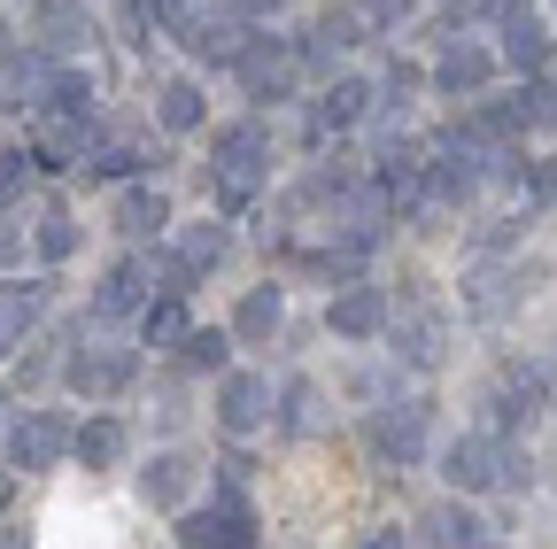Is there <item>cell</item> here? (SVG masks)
I'll return each mask as SVG.
<instances>
[{"label":"cell","instance_id":"31","mask_svg":"<svg viewBox=\"0 0 557 549\" xmlns=\"http://www.w3.org/2000/svg\"><path fill=\"white\" fill-rule=\"evenodd\" d=\"M527 194H534V201H557V155L527 163Z\"/></svg>","mask_w":557,"mask_h":549},{"label":"cell","instance_id":"26","mask_svg":"<svg viewBox=\"0 0 557 549\" xmlns=\"http://www.w3.org/2000/svg\"><path fill=\"white\" fill-rule=\"evenodd\" d=\"M32 240H39V255H47V263H70V255H78V217H70V210H47Z\"/></svg>","mask_w":557,"mask_h":549},{"label":"cell","instance_id":"14","mask_svg":"<svg viewBox=\"0 0 557 549\" xmlns=\"http://www.w3.org/2000/svg\"><path fill=\"white\" fill-rule=\"evenodd\" d=\"M487 71H496V54H487V47L449 39V47H442V62H434V86H442V93H480V86H487Z\"/></svg>","mask_w":557,"mask_h":549},{"label":"cell","instance_id":"34","mask_svg":"<svg viewBox=\"0 0 557 549\" xmlns=\"http://www.w3.org/2000/svg\"><path fill=\"white\" fill-rule=\"evenodd\" d=\"M24 255V233H16V217H0V263H16Z\"/></svg>","mask_w":557,"mask_h":549},{"label":"cell","instance_id":"11","mask_svg":"<svg viewBox=\"0 0 557 549\" xmlns=\"http://www.w3.org/2000/svg\"><path fill=\"white\" fill-rule=\"evenodd\" d=\"M527 302V287H519V271H496V263H480L472 279H465V310L480 317V325H504L511 310Z\"/></svg>","mask_w":557,"mask_h":549},{"label":"cell","instance_id":"30","mask_svg":"<svg viewBox=\"0 0 557 549\" xmlns=\"http://www.w3.org/2000/svg\"><path fill=\"white\" fill-rule=\"evenodd\" d=\"M139 163H148V155H139V148H124V140H109V148L94 155V171H101V178H132Z\"/></svg>","mask_w":557,"mask_h":549},{"label":"cell","instance_id":"3","mask_svg":"<svg viewBox=\"0 0 557 549\" xmlns=\"http://www.w3.org/2000/svg\"><path fill=\"white\" fill-rule=\"evenodd\" d=\"M62 457H78V434H70L54 410H24V419L9 426V464H16V472H47V464H62Z\"/></svg>","mask_w":557,"mask_h":549},{"label":"cell","instance_id":"1","mask_svg":"<svg viewBox=\"0 0 557 549\" xmlns=\"http://www.w3.org/2000/svg\"><path fill=\"white\" fill-rule=\"evenodd\" d=\"M209 163H218V201L225 210H248V194L271 163V140H263V124H225L218 140H209Z\"/></svg>","mask_w":557,"mask_h":549},{"label":"cell","instance_id":"29","mask_svg":"<svg viewBox=\"0 0 557 549\" xmlns=\"http://www.w3.org/2000/svg\"><path fill=\"white\" fill-rule=\"evenodd\" d=\"M178 349H186V364H194V372H218V364H225V333H186Z\"/></svg>","mask_w":557,"mask_h":549},{"label":"cell","instance_id":"7","mask_svg":"<svg viewBox=\"0 0 557 549\" xmlns=\"http://www.w3.org/2000/svg\"><path fill=\"white\" fill-rule=\"evenodd\" d=\"M132 372H139V357H132V349H78V357L62 364V379L78 387V395H94V402H101V395H124V387H132Z\"/></svg>","mask_w":557,"mask_h":549},{"label":"cell","instance_id":"20","mask_svg":"<svg viewBox=\"0 0 557 549\" xmlns=\"http://www.w3.org/2000/svg\"><path fill=\"white\" fill-rule=\"evenodd\" d=\"M418 534H426V541H449V549L487 541V526H480V511H472V503H434L426 519H418Z\"/></svg>","mask_w":557,"mask_h":549},{"label":"cell","instance_id":"9","mask_svg":"<svg viewBox=\"0 0 557 549\" xmlns=\"http://www.w3.org/2000/svg\"><path fill=\"white\" fill-rule=\"evenodd\" d=\"M32 32L47 54H78L94 39V16H86V0H32Z\"/></svg>","mask_w":557,"mask_h":549},{"label":"cell","instance_id":"27","mask_svg":"<svg viewBox=\"0 0 557 549\" xmlns=\"http://www.w3.org/2000/svg\"><path fill=\"white\" fill-rule=\"evenodd\" d=\"M186 16H194V0H132V32H156V24L178 32Z\"/></svg>","mask_w":557,"mask_h":549},{"label":"cell","instance_id":"24","mask_svg":"<svg viewBox=\"0 0 557 549\" xmlns=\"http://www.w3.org/2000/svg\"><path fill=\"white\" fill-rule=\"evenodd\" d=\"M364 109H372V86H364V78H341V86H325V101H318L325 124H357Z\"/></svg>","mask_w":557,"mask_h":549},{"label":"cell","instance_id":"36","mask_svg":"<svg viewBox=\"0 0 557 549\" xmlns=\"http://www.w3.org/2000/svg\"><path fill=\"white\" fill-rule=\"evenodd\" d=\"M534 124H557V78H549V86L534 93Z\"/></svg>","mask_w":557,"mask_h":549},{"label":"cell","instance_id":"5","mask_svg":"<svg viewBox=\"0 0 557 549\" xmlns=\"http://www.w3.org/2000/svg\"><path fill=\"white\" fill-rule=\"evenodd\" d=\"M233 71H240L248 101H278V93L295 86V47H287V39H248Z\"/></svg>","mask_w":557,"mask_h":549},{"label":"cell","instance_id":"18","mask_svg":"<svg viewBox=\"0 0 557 549\" xmlns=\"http://www.w3.org/2000/svg\"><path fill=\"white\" fill-rule=\"evenodd\" d=\"M139 302H148V263L124 255V263L109 271V279L94 287V310H101V317H124V310H139Z\"/></svg>","mask_w":557,"mask_h":549},{"label":"cell","instance_id":"8","mask_svg":"<svg viewBox=\"0 0 557 549\" xmlns=\"http://www.w3.org/2000/svg\"><path fill=\"white\" fill-rule=\"evenodd\" d=\"M387 333H395V364H410V372H434V364L449 357V325H442L434 310H410V317H395Z\"/></svg>","mask_w":557,"mask_h":549},{"label":"cell","instance_id":"15","mask_svg":"<svg viewBox=\"0 0 557 549\" xmlns=\"http://www.w3.org/2000/svg\"><path fill=\"white\" fill-rule=\"evenodd\" d=\"M171 225V201L156 194V186H124L116 194V233H132V240H156Z\"/></svg>","mask_w":557,"mask_h":549},{"label":"cell","instance_id":"33","mask_svg":"<svg viewBox=\"0 0 557 549\" xmlns=\"http://www.w3.org/2000/svg\"><path fill=\"white\" fill-rule=\"evenodd\" d=\"M24 178H32V171H24V155H0V201H16V194H24Z\"/></svg>","mask_w":557,"mask_h":549},{"label":"cell","instance_id":"4","mask_svg":"<svg viewBox=\"0 0 557 549\" xmlns=\"http://www.w3.org/2000/svg\"><path fill=\"white\" fill-rule=\"evenodd\" d=\"M325 325L341 333V340H372V333H387L395 325V302H387V287H341L333 302H325Z\"/></svg>","mask_w":557,"mask_h":549},{"label":"cell","instance_id":"13","mask_svg":"<svg viewBox=\"0 0 557 549\" xmlns=\"http://www.w3.org/2000/svg\"><path fill=\"white\" fill-rule=\"evenodd\" d=\"M139 496H148L156 511H178V503L194 496V457H178V449L148 457V472H139Z\"/></svg>","mask_w":557,"mask_h":549},{"label":"cell","instance_id":"37","mask_svg":"<svg viewBox=\"0 0 557 549\" xmlns=\"http://www.w3.org/2000/svg\"><path fill=\"white\" fill-rule=\"evenodd\" d=\"M465 9H511V0H465Z\"/></svg>","mask_w":557,"mask_h":549},{"label":"cell","instance_id":"23","mask_svg":"<svg viewBox=\"0 0 557 549\" xmlns=\"http://www.w3.org/2000/svg\"><path fill=\"white\" fill-rule=\"evenodd\" d=\"M32 317H39V295L32 287H0V357L32 333Z\"/></svg>","mask_w":557,"mask_h":549},{"label":"cell","instance_id":"6","mask_svg":"<svg viewBox=\"0 0 557 549\" xmlns=\"http://www.w3.org/2000/svg\"><path fill=\"white\" fill-rule=\"evenodd\" d=\"M271 419V379L263 372H225L218 379V426L225 434H256Z\"/></svg>","mask_w":557,"mask_h":549},{"label":"cell","instance_id":"38","mask_svg":"<svg viewBox=\"0 0 557 549\" xmlns=\"http://www.w3.org/2000/svg\"><path fill=\"white\" fill-rule=\"evenodd\" d=\"M240 9H248V16H256V9H278V0H240Z\"/></svg>","mask_w":557,"mask_h":549},{"label":"cell","instance_id":"21","mask_svg":"<svg viewBox=\"0 0 557 549\" xmlns=\"http://www.w3.org/2000/svg\"><path fill=\"white\" fill-rule=\"evenodd\" d=\"M504 62H511V71H542V62H549L542 16H511V24H504Z\"/></svg>","mask_w":557,"mask_h":549},{"label":"cell","instance_id":"35","mask_svg":"<svg viewBox=\"0 0 557 549\" xmlns=\"http://www.w3.org/2000/svg\"><path fill=\"white\" fill-rule=\"evenodd\" d=\"M387 93L403 101V93H418V71H410V62H395V71H387Z\"/></svg>","mask_w":557,"mask_h":549},{"label":"cell","instance_id":"19","mask_svg":"<svg viewBox=\"0 0 557 549\" xmlns=\"http://www.w3.org/2000/svg\"><path fill=\"white\" fill-rule=\"evenodd\" d=\"M325 426V395H318V379H287L278 387V434H318Z\"/></svg>","mask_w":557,"mask_h":549},{"label":"cell","instance_id":"32","mask_svg":"<svg viewBox=\"0 0 557 549\" xmlns=\"http://www.w3.org/2000/svg\"><path fill=\"white\" fill-rule=\"evenodd\" d=\"M357 9H364V24H403L410 0H357Z\"/></svg>","mask_w":557,"mask_h":549},{"label":"cell","instance_id":"16","mask_svg":"<svg viewBox=\"0 0 557 549\" xmlns=\"http://www.w3.org/2000/svg\"><path fill=\"white\" fill-rule=\"evenodd\" d=\"M124 449H132V426H124V419H86V426H78V464H86V472H116Z\"/></svg>","mask_w":557,"mask_h":549},{"label":"cell","instance_id":"28","mask_svg":"<svg viewBox=\"0 0 557 549\" xmlns=\"http://www.w3.org/2000/svg\"><path fill=\"white\" fill-rule=\"evenodd\" d=\"M171 340H186V310H178V295H163V302L148 310V349H171Z\"/></svg>","mask_w":557,"mask_h":549},{"label":"cell","instance_id":"10","mask_svg":"<svg viewBox=\"0 0 557 549\" xmlns=\"http://www.w3.org/2000/svg\"><path fill=\"white\" fill-rule=\"evenodd\" d=\"M178 541H218V549L256 541V511L225 488V503H218V511H186V519H178Z\"/></svg>","mask_w":557,"mask_h":549},{"label":"cell","instance_id":"2","mask_svg":"<svg viewBox=\"0 0 557 549\" xmlns=\"http://www.w3.org/2000/svg\"><path fill=\"white\" fill-rule=\"evenodd\" d=\"M442 472H449V488H465V496H480V488H511V449H504L496 434H465V441H449Z\"/></svg>","mask_w":557,"mask_h":549},{"label":"cell","instance_id":"25","mask_svg":"<svg viewBox=\"0 0 557 549\" xmlns=\"http://www.w3.org/2000/svg\"><path fill=\"white\" fill-rule=\"evenodd\" d=\"M225 248H233V240H225V225H186V233H178V255H186L194 271H218V263H225Z\"/></svg>","mask_w":557,"mask_h":549},{"label":"cell","instance_id":"17","mask_svg":"<svg viewBox=\"0 0 557 549\" xmlns=\"http://www.w3.org/2000/svg\"><path fill=\"white\" fill-rule=\"evenodd\" d=\"M278 317H287V302H278V287H248L240 310H233V340H248V349H263V340L278 333Z\"/></svg>","mask_w":557,"mask_h":549},{"label":"cell","instance_id":"22","mask_svg":"<svg viewBox=\"0 0 557 549\" xmlns=\"http://www.w3.org/2000/svg\"><path fill=\"white\" fill-rule=\"evenodd\" d=\"M156 116H163V132H194V124L209 116V101H201L194 78H171V86L156 93Z\"/></svg>","mask_w":557,"mask_h":549},{"label":"cell","instance_id":"12","mask_svg":"<svg viewBox=\"0 0 557 549\" xmlns=\"http://www.w3.org/2000/svg\"><path fill=\"white\" fill-rule=\"evenodd\" d=\"M372 441H380V457L418 464V449H426V402H387L380 426H372Z\"/></svg>","mask_w":557,"mask_h":549},{"label":"cell","instance_id":"39","mask_svg":"<svg viewBox=\"0 0 557 549\" xmlns=\"http://www.w3.org/2000/svg\"><path fill=\"white\" fill-rule=\"evenodd\" d=\"M0 503H9V472H0Z\"/></svg>","mask_w":557,"mask_h":549}]
</instances>
